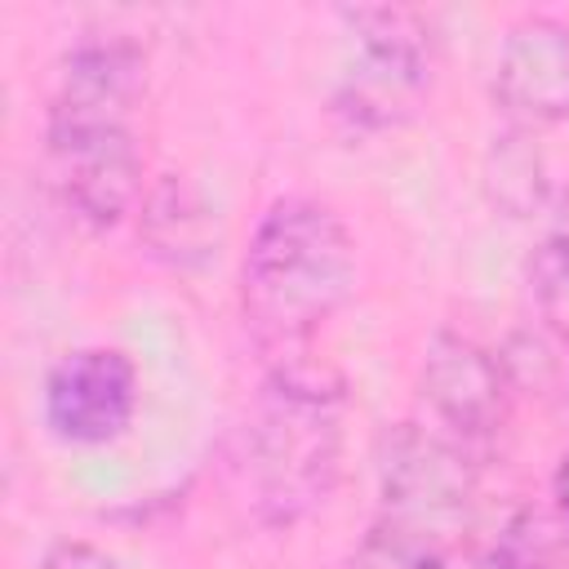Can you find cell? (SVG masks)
Instances as JSON below:
<instances>
[{"label":"cell","instance_id":"4fadbf2b","mask_svg":"<svg viewBox=\"0 0 569 569\" xmlns=\"http://www.w3.org/2000/svg\"><path fill=\"white\" fill-rule=\"evenodd\" d=\"M533 525H511L507 538L485 556L480 569H542V551H538V538H529Z\"/></svg>","mask_w":569,"mask_h":569},{"label":"cell","instance_id":"5b68a950","mask_svg":"<svg viewBox=\"0 0 569 569\" xmlns=\"http://www.w3.org/2000/svg\"><path fill=\"white\" fill-rule=\"evenodd\" d=\"M476 453L427 422H400L378 449V520L440 547L445 556L471 525Z\"/></svg>","mask_w":569,"mask_h":569},{"label":"cell","instance_id":"7c38bea8","mask_svg":"<svg viewBox=\"0 0 569 569\" xmlns=\"http://www.w3.org/2000/svg\"><path fill=\"white\" fill-rule=\"evenodd\" d=\"M529 289H533V307L547 320V329L569 347V236H556L533 253Z\"/></svg>","mask_w":569,"mask_h":569},{"label":"cell","instance_id":"9c48e42d","mask_svg":"<svg viewBox=\"0 0 569 569\" xmlns=\"http://www.w3.org/2000/svg\"><path fill=\"white\" fill-rule=\"evenodd\" d=\"M142 244L169 267H200L218 244V218L200 187L182 173H164L142 196Z\"/></svg>","mask_w":569,"mask_h":569},{"label":"cell","instance_id":"8992f818","mask_svg":"<svg viewBox=\"0 0 569 569\" xmlns=\"http://www.w3.org/2000/svg\"><path fill=\"white\" fill-rule=\"evenodd\" d=\"M418 396L427 409V427L458 440L476 458L507 418L502 360L476 338L453 333V329H436L431 342L422 347Z\"/></svg>","mask_w":569,"mask_h":569},{"label":"cell","instance_id":"52a82bcc","mask_svg":"<svg viewBox=\"0 0 569 569\" xmlns=\"http://www.w3.org/2000/svg\"><path fill=\"white\" fill-rule=\"evenodd\" d=\"M40 409L58 440L107 445L138 413V369L120 347H76L44 373Z\"/></svg>","mask_w":569,"mask_h":569},{"label":"cell","instance_id":"9a60e30c","mask_svg":"<svg viewBox=\"0 0 569 569\" xmlns=\"http://www.w3.org/2000/svg\"><path fill=\"white\" fill-rule=\"evenodd\" d=\"M551 493H556V511H560V520H565V529H569V453L556 462V476H551Z\"/></svg>","mask_w":569,"mask_h":569},{"label":"cell","instance_id":"30bf717a","mask_svg":"<svg viewBox=\"0 0 569 569\" xmlns=\"http://www.w3.org/2000/svg\"><path fill=\"white\" fill-rule=\"evenodd\" d=\"M485 182H489V196H493L502 209H511L516 218L538 213V209L547 204V196H551L542 156H538V147L529 142L525 129L502 133V142L493 138L489 160H485Z\"/></svg>","mask_w":569,"mask_h":569},{"label":"cell","instance_id":"3957f363","mask_svg":"<svg viewBox=\"0 0 569 569\" xmlns=\"http://www.w3.org/2000/svg\"><path fill=\"white\" fill-rule=\"evenodd\" d=\"M351 289L356 240L338 209L316 196L271 200L240 262V311L258 347L276 360L298 356Z\"/></svg>","mask_w":569,"mask_h":569},{"label":"cell","instance_id":"7a4b0ae2","mask_svg":"<svg viewBox=\"0 0 569 569\" xmlns=\"http://www.w3.org/2000/svg\"><path fill=\"white\" fill-rule=\"evenodd\" d=\"M342 418L347 391L329 369L302 356L271 360L231 453L236 489L258 525L289 529L329 498L342 467Z\"/></svg>","mask_w":569,"mask_h":569},{"label":"cell","instance_id":"6da1fadb","mask_svg":"<svg viewBox=\"0 0 569 569\" xmlns=\"http://www.w3.org/2000/svg\"><path fill=\"white\" fill-rule=\"evenodd\" d=\"M142 98V49L129 36H80L44 107V173L58 200L89 227H116L142 191L133 107Z\"/></svg>","mask_w":569,"mask_h":569},{"label":"cell","instance_id":"8fae6325","mask_svg":"<svg viewBox=\"0 0 569 569\" xmlns=\"http://www.w3.org/2000/svg\"><path fill=\"white\" fill-rule=\"evenodd\" d=\"M342 569H449V556L431 542H418V538L373 520L369 533L351 547Z\"/></svg>","mask_w":569,"mask_h":569},{"label":"cell","instance_id":"5bb4252c","mask_svg":"<svg viewBox=\"0 0 569 569\" xmlns=\"http://www.w3.org/2000/svg\"><path fill=\"white\" fill-rule=\"evenodd\" d=\"M44 569H120V560L98 542L62 538V542H53L44 551Z\"/></svg>","mask_w":569,"mask_h":569},{"label":"cell","instance_id":"277c9868","mask_svg":"<svg viewBox=\"0 0 569 569\" xmlns=\"http://www.w3.org/2000/svg\"><path fill=\"white\" fill-rule=\"evenodd\" d=\"M351 58L329 93V116L351 133H382L405 124L431 93L436 40L418 9L356 4L342 9Z\"/></svg>","mask_w":569,"mask_h":569},{"label":"cell","instance_id":"ba28073f","mask_svg":"<svg viewBox=\"0 0 569 569\" xmlns=\"http://www.w3.org/2000/svg\"><path fill=\"white\" fill-rule=\"evenodd\" d=\"M493 102L502 116L533 133L569 120V22L525 13L502 31L493 58Z\"/></svg>","mask_w":569,"mask_h":569}]
</instances>
